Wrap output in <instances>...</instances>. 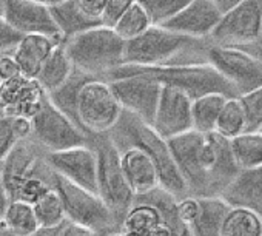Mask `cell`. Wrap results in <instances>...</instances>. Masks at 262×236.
<instances>
[{"label": "cell", "mask_w": 262, "mask_h": 236, "mask_svg": "<svg viewBox=\"0 0 262 236\" xmlns=\"http://www.w3.org/2000/svg\"><path fill=\"white\" fill-rule=\"evenodd\" d=\"M174 164L185 182L190 196H219L241 173L231 150L230 139L213 133L190 130L167 141Z\"/></svg>", "instance_id": "cell-1"}, {"label": "cell", "mask_w": 262, "mask_h": 236, "mask_svg": "<svg viewBox=\"0 0 262 236\" xmlns=\"http://www.w3.org/2000/svg\"><path fill=\"white\" fill-rule=\"evenodd\" d=\"M106 135L119 152L133 147L145 153L158 170L159 185L176 198L187 196L185 182L174 164L167 141L161 138L150 124L122 110L119 121Z\"/></svg>", "instance_id": "cell-2"}, {"label": "cell", "mask_w": 262, "mask_h": 236, "mask_svg": "<svg viewBox=\"0 0 262 236\" xmlns=\"http://www.w3.org/2000/svg\"><path fill=\"white\" fill-rule=\"evenodd\" d=\"M126 74H147L161 82L162 85H168L184 91L191 100L211 93H219L227 97H237L234 88L208 62L174 63L159 67L122 65L113 73H110L106 82Z\"/></svg>", "instance_id": "cell-3"}, {"label": "cell", "mask_w": 262, "mask_h": 236, "mask_svg": "<svg viewBox=\"0 0 262 236\" xmlns=\"http://www.w3.org/2000/svg\"><path fill=\"white\" fill-rule=\"evenodd\" d=\"M65 51L77 71L106 80L110 73L123 65L125 40L113 28L96 27L68 40H63Z\"/></svg>", "instance_id": "cell-4"}, {"label": "cell", "mask_w": 262, "mask_h": 236, "mask_svg": "<svg viewBox=\"0 0 262 236\" xmlns=\"http://www.w3.org/2000/svg\"><path fill=\"white\" fill-rule=\"evenodd\" d=\"M88 144L94 150L97 161L96 193L105 202L108 210L113 213L117 225L122 228V222L135 202V195L125 179L120 165V153L111 142L108 135L90 136Z\"/></svg>", "instance_id": "cell-5"}, {"label": "cell", "mask_w": 262, "mask_h": 236, "mask_svg": "<svg viewBox=\"0 0 262 236\" xmlns=\"http://www.w3.org/2000/svg\"><path fill=\"white\" fill-rule=\"evenodd\" d=\"M53 188L60 196L67 221L93 228L99 234L120 231L113 213L97 193L82 188L56 173Z\"/></svg>", "instance_id": "cell-6"}, {"label": "cell", "mask_w": 262, "mask_h": 236, "mask_svg": "<svg viewBox=\"0 0 262 236\" xmlns=\"http://www.w3.org/2000/svg\"><path fill=\"white\" fill-rule=\"evenodd\" d=\"M196 44V39L179 36L162 27L153 25L139 37L125 42L123 65H173L176 57H179L188 48H193Z\"/></svg>", "instance_id": "cell-7"}, {"label": "cell", "mask_w": 262, "mask_h": 236, "mask_svg": "<svg viewBox=\"0 0 262 236\" xmlns=\"http://www.w3.org/2000/svg\"><path fill=\"white\" fill-rule=\"evenodd\" d=\"M120 114L122 106L106 80L90 79L85 82L77 99V121L83 133L88 136L106 135Z\"/></svg>", "instance_id": "cell-8"}, {"label": "cell", "mask_w": 262, "mask_h": 236, "mask_svg": "<svg viewBox=\"0 0 262 236\" xmlns=\"http://www.w3.org/2000/svg\"><path fill=\"white\" fill-rule=\"evenodd\" d=\"M210 37L214 45L227 48L257 44L262 37V0H244L222 14Z\"/></svg>", "instance_id": "cell-9"}, {"label": "cell", "mask_w": 262, "mask_h": 236, "mask_svg": "<svg viewBox=\"0 0 262 236\" xmlns=\"http://www.w3.org/2000/svg\"><path fill=\"white\" fill-rule=\"evenodd\" d=\"M31 138L47 153L86 145L90 139L86 133L48 100V96L39 113L31 119Z\"/></svg>", "instance_id": "cell-10"}, {"label": "cell", "mask_w": 262, "mask_h": 236, "mask_svg": "<svg viewBox=\"0 0 262 236\" xmlns=\"http://www.w3.org/2000/svg\"><path fill=\"white\" fill-rule=\"evenodd\" d=\"M208 63L234 88L237 97L262 85V62L242 48L211 47L207 53Z\"/></svg>", "instance_id": "cell-11"}, {"label": "cell", "mask_w": 262, "mask_h": 236, "mask_svg": "<svg viewBox=\"0 0 262 236\" xmlns=\"http://www.w3.org/2000/svg\"><path fill=\"white\" fill-rule=\"evenodd\" d=\"M0 170L11 199L27 181L34 178H51L54 175L47 162V152L33 138L19 141L13 152L0 164Z\"/></svg>", "instance_id": "cell-12"}, {"label": "cell", "mask_w": 262, "mask_h": 236, "mask_svg": "<svg viewBox=\"0 0 262 236\" xmlns=\"http://www.w3.org/2000/svg\"><path fill=\"white\" fill-rule=\"evenodd\" d=\"M123 111L151 125L162 83L147 74H126L108 82Z\"/></svg>", "instance_id": "cell-13"}, {"label": "cell", "mask_w": 262, "mask_h": 236, "mask_svg": "<svg viewBox=\"0 0 262 236\" xmlns=\"http://www.w3.org/2000/svg\"><path fill=\"white\" fill-rule=\"evenodd\" d=\"M230 208L221 196H184L178 201L179 216L190 236H221Z\"/></svg>", "instance_id": "cell-14"}, {"label": "cell", "mask_w": 262, "mask_h": 236, "mask_svg": "<svg viewBox=\"0 0 262 236\" xmlns=\"http://www.w3.org/2000/svg\"><path fill=\"white\" fill-rule=\"evenodd\" d=\"M151 127L165 141L193 130L191 99L178 88L162 85Z\"/></svg>", "instance_id": "cell-15"}, {"label": "cell", "mask_w": 262, "mask_h": 236, "mask_svg": "<svg viewBox=\"0 0 262 236\" xmlns=\"http://www.w3.org/2000/svg\"><path fill=\"white\" fill-rule=\"evenodd\" d=\"M47 162L56 175L96 193L97 161L90 144L47 153Z\"/></svg>", "instance_id": "cell-16"}, {"label": "cell", "mask_w": 262, "mask_h": 236, "mask_svg": "<svg viewBox=\"0 0 262 236\" xmlns=\"http://www.w3.org/2000/svg\"><path fill=\"white\" fill-rule=\"evenodd\" d=\"M2 17L20 36L43 34L62 39L50 8L31 0H5Z\"/></svg>", "instance_id": "cell-17"}, {"label": "cell", "mask_w": 262, "mask_h": 236, "mask_svg": "<svg viewBox=\"0 0 262 236\" xmlns=\"http://www.w3.org/2000/svg\"><path fill=\"white\" fill-rule=\"evenodd\" d=\"M45 100L47 93L40 88L36 79L19 74L0 85V102H2L5 116L33 119Z\"/></svg>", "instance_id": "cell-18"}, {"label": "cell", "mask_w": 262, "mask_h": 236, "mask_svg": "<svg viewBox=\"0 0 262 236\" xmlns=\"http://www.w3.org/2000/svg\"><path fill=\"white\" fill-rule=\"evenodd\" d=\"M222 13L211 0H191L176 16L167 20L162 28L190 39H202L213 33Z\"/></svg>", "instance_id": "cell-19"}, {"label": "cell", "mask_w": 262, "mask_h": 236, "mask_svg": "<svg viewBox=\"0 0 262 236\" xmlns=\"http://www.w3.org/2000/svg\"><path fill=\"white\" fill-rule=\"evenodd\" d=\"M63 42L57 37H50L43 34H27L22 36L17 45L13 48L11 54L19 67L22 76L36 79L45 60L50 57L53 50Z\"/></svg>", "instance_id": "cell-20"}, {"label": "cell", "mask_w": 262, "mask_h": 236, "mask_svg": "<svg viewBox=\"0 0 262 236\" xmlns=\"http://www.w3.org/2000/svg\"><path fill=\"white\" fill-rule=\"evenodd\" d=\"M231 207H244L262 219V167L241 171L219 195Z\"/></svg>", "instance_id": "cell-21"}, {"label": "cell", "mask_w": 262, "mask_h": 236, "mask_svg": "<svg viewBox=\"0 0 262 236\" xmlns=\"http://www.w3.org/2000/svg\"><path fill=\"white\" fill-rule=\"evenodd\" d=\"M120 153V165L125 179L135 198L144 195L159 185V175L153 161L138 148H123Z\"/></svg>", "instance_id": "cell-22"}, {"label": "cell", "mask_w": 262, "mask_h": 236, "mask_svg": "<svg viewBox=\"0 0 262 236\" xmlns=\"http://www.w3.org/2000/svg\"><path fill=\"white\" fill-rule=\"evenodd\" d=\"M179 199L181 198H176L174 195H171L170 191H167L165 188L158 185L156 188L136 196L135 202H142V204L151 205L156 210V213L161 219V224L165 228V231L168 233V236H190L187 225L182 222V219L179 216V210H178Z\"/></svg>", "instance_id": "cell-23"}, {"label": "cell", "mask_w": 262, "mask_h": 236, "mask_svg": "<svg viewBox=\"0 0 262 236\" xmlns=\"http://www.w3.org/2000/svg\"><path fill=\"white\" fill-rule=\"evenodd\" d=\"M53 20L57 27V31L62 40H68L77 34H82L88 30L100 27L97 20L88 19L74 4V0H63V2L50 8Z\"/></svg>", "instance_id": "cell-24"}, {"label": "cell", "mask_w": 262, "mask_h": 236, "mask_svg": "<svg viewBox=\"0 0 262 236\" xmlns=\"http://www.w3.org/2000/svg\"><path fill=\"white\" fill-rule=\"evenodd\" d=\"M73 70H74V67L65 51L63 42H60L53 50L50 57L45 60L36 80L40 85V88L47 94H50L51 91L57 90L60 85H63L67 82V79L71 76Z\"/></svg>", "instance_id": "cell-25"}, {"label": "cell", "mask_w": 262, "mask_h": 236, "mask_svg": "<svg viewBox=\"0 0 262 236\" xmlns=\"http://www.w3.org/2000/svg\"><path fill=\"white\" fill-rule=\"evenodd\" d=\"M90 79H94V77H90V76H86L82 71H77L74 68L71 76L67 79V82L63 85H60L57 90H54L50 94H47L48 100L60 113H63L68 117V119L73 124H76L77 127H79V121H77V99H79V93H80V88L85 85V82L90 80Z\"/></svg>", "instance_id": "cell-26"}, {"label": "cell", "mask_w": 262, "mask_h": 236, "mask_svg": "<svg viewBox=\"0 0 262 236\" xmlns=\"http://www.w3.org/2000/svg\"><path fill=\"white\" fill-rule=\"evenodd\" d=\"M230 150L239 171L262 167V133L244 132L230 139Z\"/></svg>", "instance_id": "cell-27"}, {"label": "cell", "mask_w": 262, "mask_h": 236, "mask_svg": "<svg viewBox=\"0 0 262 236\" xmlns=\"http://www.w3.org/2000/svg\"><path fill=\"white\" fill-rule=\"evenodd\" d=\"M228 97L219 93L205 94L191 100V125L198 133H213L219 113Z\"/></svg>", "instance_id": "cell-28"}, {"label": "cell", "mask_w": 262, "mask_h": 236, "mask_svg": "<svg viewBox=\"0 0 262 236\" xmlns=\"http://www.w3.org/2000/svg\"><path fill=\"white\" fill-rule=\"evenodd\" d=\"M221 236H262V219L244 207H231L222 222Z\"/></svg>", "instance_id": "cell-29"}, {"label": "cell", "mask_w": 262, "mask_h": 236, "mask_svg": "<svg viewBox=\"0 0 262 236\" xmlns=\"http://www.w3.org/2000/svg\"><path fill=\"white\" fill-rule=\"evenodd\" d=\"M2 221L13 236H33L39 230L33 204L24 201H11Z\"/></svg>", "instance_id": "cell-30"}, {"label": "cell", "mask_w": 262, "mask_h": 236, "mask_svg": "<svg viewBox=\"0 0 262 236\" xmlns=\"http://www.w3.org/2000/svg\"><path fill=\"white\" fill-rule=\"evenodd\" d=\"M214 132L227 139H233L247 132V114L239 97H228L225 100Z\"/></svg>", "instance_id": "cell-31"}, {"label": "cell", "mask_w": 262, "mask_h": 236, "mask_svg": "<svg viewBox=\"0 0 262 236\" xmlns=\"http://www.w3.org/2000/svg\"><path fill=\"white\" fill-rule=\"evenodd\" d=\"M31 138V119L25 117H0V164L13 152L19 141Z\"/></svg>", "instance_id": "cell-32"}, {"label": "cell", "mask_w": 262, "mask_h": 236, "mask_svg": "<svg viewBox=\"0 0 262 236\" xmlns=\"http://www.w3.org/2000/svg\"><path fill=\"white\" fill-rule=\"evenodd\" d=\"M33 208L39 228H56V227H62L67 222L60 196L54 188H51L48 193L39 198L33 204Z\"/></svg>", "instance_id": "cell-33"}, {"label": "cell", "mask_w": 262, "mask_h": 236, "mask_svg": "<svg viewBox=\"0 0 262 236\" xmlns=\"http://www.w3.org/2000/svg\"><path fill=\"white\" fill-rule=\"evenodd\" d=\"M150 27H153V24L147 11L138 2H135L126 10V13L117 20V24L113 27V31L122 40L128 42L144 34L147 30H150Z\"/></svg>", "instance_id": "cell-34"}, {"label": "cell", "mask_w": 262, "mask_h": 236, "mask_svg": "<svg viewBox=\"0 0 262 236\" xmlns=\"http://www.w3.org/2000/svg\"><path fill=\"white\" fill-rule=\"evenodd\" d=\"M147 11L153 25H164L173 16H176L191 0H136Z\"/></svg>", "instance_id": "cell-35"}, {"label": "cell", "mask_w": 262, "mask_h": 236, "mask_svg": "<svg viewBox=\"0 0 262 236\" xmlns=\"http://www.w3.org/2000/svg\"><path fill=\"white\" fill-rule=\"evenodd\" d=\"M239 99L247 114V132L259 130L262 127V85Z\"/></svg>", "instance_id": "cell-36"}, {"label": "cell", "mask_w": 262, "mask_h": 236, "mask_svg": "<svg viewBox=\"0 0 262 236\" xmlns=\"http://www.w3.org/2000/svg\"><path fill=\"white\" fill-rule=\"evenodd\" d=\"M135 2L136 0H106L102 17H100L102 27L113 28L117 24V20L126 13V10Z\"/></svg>", "instance_id": "cell-37"}, {"label": "cell", "mask_w": 262, "mask_h": 236, "mask_svg": "<svg viewBox=\"0 0 262 236\" xmlns=\"http://www.w3.org/2000/svg\"><path fill=\"white\" fill-rule=\"evenodd\" d=\"M19 74L20 71L11 51H0V85L17 77Z\"/></svg>", "instance_id": "cell-38"}, {"label": "cell", "mask_w": 262, "mask_h": 236, "mask_svg": "<svg viewBox=\"0 0 262 236\" xmlns=\"http://www.w3.org/2000/svg\"><path fill=\"white\" fill-rule=\"evenodd\" d=\"M74 4L88 19L100 22L106 0H74Z\"/></svg>", "instance_id": "cell-39"}, {"label": "cell", "mask_w": 262, "mask_h": 236, "mask_svg": "<svg viewBox=\"0 0 262 236\" xmlns=\"http://www.w3.org/2000/svg\"><path fill=\"white\" fill-rule=\"evenodd\" d=\"M20 34H17L0 16V51H13V48L20 40Z\"/></svg>", "instance_id": "cell-40"}, {"label": "cell", "mask_w": 262, "mask_h": 236, "mask_svg": "<svg viewBox=\"0 0 262 236\" xmlns=\"http://www.w3.org/2000/svg\"><path fill=\"white\" fill-rule=\"evenodd\" d=\"M59 236H100V234L97 231H94L93 228H88L85 225H80V224L67 221L62 225Z\"/></svg>", "instance_id": "cell-41"}, {"label": "cell", "mask_w": 262, "mask_h": 236, "mask_svg": "<svg viewBox=\"0 0 262 236\" xmlns=\"http://www.w3.org/2000/svg\"><path fill=\"white\" fill-rule=\"evenodd\" d=\"M11 202V198H10V193H8V188L5 185V181H4V176H2V170H0V219L4 218L8 205Z\"/></svg>", "instance_id": "cell-42"}, {"label": "cell", "mask_w": 262, "mask_h": 236, "mask_svg": "<svg viewBox=\"0 0 262 236\" xmlns=\"http://www.w3.org/2000/svg\"><path fill=\"white\" fill-rule=\"evenodd\" d=\"M211 2L216 5V8H217L222 14H225L227 11L233 10V8L237 7L239 4H242L244 0H211Z\"/></svg>", "instance_id": "cell-43"}, {"label": "cell", "mask_w": 262, "mask_h": 236, "mask_svg": "<svg viewBox=\"0 0 262 236\" xmlns=\"http://www.w3.org/2000/svg\"><path fill=\"white\" fill-rule=\"evenodd\" d=\"M60 228L62 227H56V228H39L33 236H59L60 234Z\"/></svg>", "instance_id": "cell-44"}, {"label": "cell", "mask_w": 262, "mask_h": 236, "mask_svg": "<svg viewBox=\"0 0 262 236\" xmlns=\"http://www.w3.org/2000/svg\"><path fill=\"white\" fill-rule=\"evenodd\" d=\"M31 2H36V4H40V5H43V7L51 8V7H54V5L63 2V0H31Z\"/></svg>", "instance_id": "cell-45"}, {"label": "cell", "mask_w": 262, "mask_h": 236, "mask_svg": "<svg viewBox=\"0 0 262 236\" xmlns=\"http://www.w3.org/2000/svg\"><path fill=\"white\" fill-rule=\"evenodd\" d=\"M0 236H13L11 231L5 227V224H4L2 219H0Z\"/></svg>", "instance_id": "cell-46"}, {"label": "cell", "mask_w": 262, "mask_h": 236, "mask_svg": "<svg viewBox=\"0 0 262 236\" xmlns=\"http://www.w3.org/2000/svg\"><path fill=\"white\" fill-rule=\"evenodd\" d=\"M100 236H123V233L122 231H111V233H103Z\"/></svg>", "instance_id": "cell-47"}, {"label": "cell", "mask_w": 262, "mask_h": 236, "mask_svg": "<svg viewBox=\"0 0 262 236\" xmlns=\"http://www.w3.org/2000/svg\"><path fill=\"white\" fill-rule=\"evenodd\" d=\"M4 2L5 0H0V16H2V11H4Z\"/></svg>", "instance_id": "cell-48"}, {"label": "cell", "mask_w": 262, "mask_h": 236, "mask_svg": "<svg viewBox=\"0 0 262 236\" xmlns=\"http://www.w3.org/2000/svg\"><path fill=\"white\" fill-rule=\"evenodd\" d=\"M5 116V111H4V106H2V102H0V117Z\"/></svg>", "instance_id": "cell-49"}, {"label": "cell", "mask_w": 262, "mask_h": 236, "mask_svg": "<svg viewBox=\"0 0 262 236\" xmlns=\"http://www.w3.org/2000/svg\"><path fill=\"white\" fill-rule=\"evenodd\" d=\"M259 132H260V133H262V127H260V128H259Z\"/></svg>", "instance_id": "cell-50"}]
</instances>
